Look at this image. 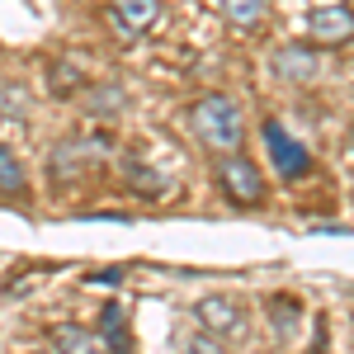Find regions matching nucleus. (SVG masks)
<instances>
[{"label": "nucleus", "instance_id": "1", "mask_svg": "<svg viewBox=\"0 0 354 354\" xmlns=\"http://www.w3.org/2000/svg\"><path fill=\"white\" fill-rule=\"evenodd\" d=\"M189 128L213 151H236L245 142V123H241V109H236L232 95H203V100H194Z\"/></svg>", "mask_w": 354, "mask_h": 354}, {"label": "nucleus", "instance_id": "2", "mask_svg": "<svg viewBox=\"0 0 354 354\" xmlns=\"http://www.w3.org/2000/svg\"><path fill=\"white\" fill-rule=\"evenodd\" d=\"M213 175H218V189L232 208H260V203H265V175H260L255 161L227 151V156L213 165Z\"/></svg>", "mask_w": 354, "mask_h": 354}, {"label": "nucleus", "instance_id": "3", "mask_svg": "<svg viewBox=\"0 0 354 354\" xmlns=\"http://www.w3.org/2000/svg\"><path fill=\"white\" fill-rule=\"evenodd\" d=\"M194 317H198V326L208 330V335H218V340H241L245 330H250L245 307H241L236 298H222V293L203 298L198 307H194Z\"/></svg>", "mask_w": 354, "mask_h": 354}, {"label": "nucleus", "instance_id": "4", "mask_svg": "<svg viewBox=\"0 0 354 354\" xmlns=\"http://www.w3.org/2000/svg\"><path fill=\"white\" fill-rule=\"evenodd\" d=\"M265 147H270V156H274V165H279V175H283V180H302V175L312 170V156H307L298 142L283 133V123H279V118L265 123Z\"/></svg>", "mask_w": 354, "mask_h": 354}, {"label": "nucleus", "instance_id": "5", "mask_svg": "<svg viewBox=\"0 0 354 354\" xmlns=\"http://www.w3.org/2000/svg\"><path fill=\"white\" fill-rule=\"evenodd\" d=\"M161 0H109V19L123 38H142L161 24Z\"/></svg>", "mask_w": 354, "mask_h": 354}, {"label": "nucleus", "instance_id": "6", "mask_svg": "<svg viewBox=\"0 0 354 354\" xmlns=\"http://www.w3.org/2000/svg\"><path fill=\"white\" fill-rule=\"evenodd\" d=\"M53 350L57 354H113L109 350V340L100 335V330H90V326H76V322H66V326H53Z\"/></svg>", "mask_w": 354, "mask_h": 354}, {"label": "nucleus", "instance_id": "7", "mask_svg": "<svg viewBox=\"0 0 354 354\" xmlns=\"http://www.w3.org/2000/svg\"><path fill=\"white\" fill-rule=\"evenodd\" d=\"M307 28H312V38L317 43H350V33H354V19H350V10L340 5H326V10H312L307 15Z\"/></svg>", "mask_w": 354, "mask_h": 354}, {"label": "nucleus", "instance_id": "8", "mask_svg": "<svg viewBox=\"0 0 354 354\" xmlns=\"http://www.w3.org/2000/svg\"><path fill=\"white\" fill-rule=\"evenodd\" d=\"M274 71H279L283 81H312L322 66H317V53H312V48H279V53H274Z\"/></svg>", "mask_w": 354, "mask_h": 354}, {"label": "nucleus", "instance_id": "9", "mask_svg": "<svg viewBox=\"0 0 354 354\" xmlns=\"http://www.w3.org/2000/svg\"><path fill=\"white\" fill-rule=\"evenodd\" d=\"M28 194V175H24V161L0 142V198H24Z\"/></svg>", "mask_w": 354, "mask_h": 354}, {"label": "nucleus", "instance_id": "10", "mask_svg": "<svg viewBox=\"0 0 354 354\" xmlns=\"http://www.w3.org/2000/svg\"><path fill=\"white\" fill-rule=\"evenodd\" d=\"M222 15L236 28H255L265 15H270V0H222Z\"/></svg>", "mask_w": 354, "mask_h": 354}, {"label": "nucleus", "instance_id": "11", "mask_svg": "<svg viewBox=\"0 0 354 354\" xmlns=\"http://www.w3.org/2000/svg\"><path fill=\"white\" fill-rule=\"evenodd\" d=\"M185 354H227V350H222V340H218V335L198 330V335H189V340H185Z\"/></svg>", "mask_w": 354, "mask_h": 354}, {"label": "nucleus", "instance_id": "12", "mask_svg": "<svg viewBox=\"0 0 354 354\" xmlns=\"http://www.w3.org/2000/svg\"><path fill=\"white\" fill-rule=\"evenodd\" d=\"M38 354H57V350H38Z\"/></svg>", "mask_w": 354, "mask_h": 354}]
</instances>
